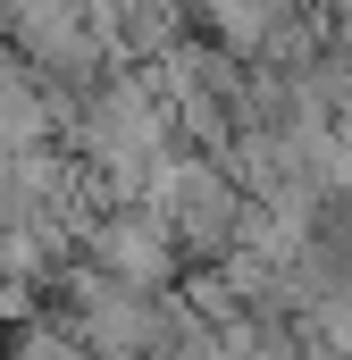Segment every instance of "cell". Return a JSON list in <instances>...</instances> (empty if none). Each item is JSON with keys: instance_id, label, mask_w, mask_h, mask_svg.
<instances>
[{"instance_id": "3957f363", "label": "cell", "mask_w": 352, "mask_h": 360, "mask_svg": "<svg viewBox=\"0 0 352 360\" xmlns=\"http://www.w3.org/2000/svg\"><path fill=\"white\" fill-rule=\"evenodd\" d=\"M151 92L168 101V126L184 151H210V160H227V143L252 126V68H235L227 51H210L201 34H184L160 68H143Z\"/></svg>"}, {"instance_id": "5b68a950", "label": "cell", "mask_w": 352, "mask_h": 360, "mask_svg": "<svg viewBox=\"0 0 352 360\" xmlns=\"http://www.w3.org/2000/svg\"><path fill=\"white\" fill-rule=\"evenodd\" d=\"M302 8H310V0H184V17L201 25V42L227 51L235 68H260L268 51H277V34H285Z\"/></svg>"}, {"instance_id": "7a4b0ae2", "label": "cell", "mask_w": 352, "mask_h": 360, "mask_svg": "<svg viewBox=\"0 0 352 360\" xmlns=\"http://www.w3.org/2000/svg\"><path fill=\"white\" fill-rule=\"evenodd\" d=\"M160 226L176 235V252L193 260V269H218V260H235V243H244V184L227 176V160H210V151H184L176 143L168 160L143 176V193H134Z\"/></svg>"}, {"instance_id": "6da1fadb", "label": "cell", "mask_w": 352, "mask_h": 360, "mask_svg": "<svg viewBox=\"0 0 352 360\" xmlns=\"http://www.w3.org/2000/svg\"><path fill=\"white\" fill-rule=\"evenodd\" d=\"M68 134H76V160L101 184V201H134L143 176L176 151L168 101L151 92V76H134V68H109L101 84L76 92L68 101Z\"/></svg>"}, {"instance_id": "277c9868", "label": "cell", "mask_w": 352, "mask_h": 360, "mask_svg": "<svg viewBox=\"0 0 352 360\" xmlns=\"http://www.w3.org/2000/svg\"><path fill=\"white\" fill-rule=\"evenodd\" d=\"M76 260L101 269L109 285H134V293H168L176 276H184L176 235L143 210V201H92L84 226H76Z\"/></svg>"}, {"instance_id": "8992f818", "label": "cell", "mask_w": 352, "mask_h": 360, "mask_svg": "<svg viewBox=\"0 0 352 360\" xmlns=\"http://www.w3.org/2000/svg\"><path fill=\"white\" fill-rule=\"evenodd\" d=\"M0 360H92V352L51 319V310H34V319H17V327L0 335Z\"/></svg>"}]
</instances>
